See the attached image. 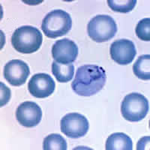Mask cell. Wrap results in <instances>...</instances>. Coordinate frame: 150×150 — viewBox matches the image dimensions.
Listing matches in <instances>:
<instances>
[{"label": "cell", "instance_id": "cell-7", "mask_svg": "<svg viewBox=\"0 0 150 150\" xmlns=\"http://www.w3.org/2000/svg\"><path fill=\"white\" fill-rule=\"evenodd\" d=\"M30 70L27 63L21 59H13L4 67V77L11 85L21 86L27 80Z\"/></svg>", "mask_w": 150, "mask_h": 150}, {"label": "cell", "instance_id": "cell-15", "mask_svg": "<svg viewBox=\"0 0 150 150\" xmlns=\"http://www.w3.org/2000/svg\"><path fill=\"white\" fill-rule=\"evenodd\" d=\"M43 149L44 150H66L67 143L60 134H51L44 140Z\"/></svg>", "mask_w": 150, "mask_h": 150}, {"label": "cell", "instance_id": "cell-3", "mask_svg": "<svg viewBox=\"0 0 150 150\" xmlns=\"http://www.w3.org/2000/svg\"><path fill=\"white\" fill-rule=\"evenodd\" d=\"M72 26L70 14L63 10L52 11L44 19L41 24V29L47 37L56 38L69 33Z\"/></svg>", "mask_w": 150, "mask_h": 150}, {"label": "cell", "instance_id": "cell-5", "mask_svg": "<svg viewBox=\"0 0 150 150\" xmlns=\"http://www.w3.org/2000/svg\"><path fill=\"white\" fill-rule=\"evenodd\" d=\"M87 33L96 42H105L114 37L117 33V25L110 16L97 15L88 23Z\"/></svg>", "mask_w": 150, "mask_h": 150}, {"label": "cell", "instance_id": "cell-14", "mask_svg": "<svg viewBox=\"0 0 150 150\" xmlns=\"http://www.w3.org/2000/svg\"><path fill=\"white\" fill-rule=\"evenodd\" d=\"M134 74L140 80L150 79V56L143 55L139 56L133 65Z\"/></svg>", "mask_w": 150, "mask_h": 150}, {"label": "cell", "instance_id": "cell-6", "mask_svg": "<svg viewBox=\"0 0 150 150\" xmlns=\"http://www.w3.org/2000/svg\"><path fill=\"white\" fill-rule=\"evenodd\" d=\"M62 132L72 139L85 136L89 128L86 118L80 113L71 112L65 115L60 122Z\"/></svg>", "mask_w": 150, "mask_h": 150}, {"label": "cell", "instance_id": "cell-17", "mask_svg": "<svg viewBox=\"0 0 150 150\" xmlns=\"http://www.w3.org/2000/svg\"><path fill=\"white\" fill-rule=\"evenodd\" d=\"M135 33L142 41H150V19L149 17L139 21L135 29Z\"/></svg>", "mask_w": 150, "mask_h": 150}, {"label": "cell", "instance_id": "cell-2", "mask_svg": "<svg viewBox=\"0 0 150 150\" xmlns=\"http://www.w3.org/2000/svg\"><path fill=\"white\" fill-rule=\"evenodd\" d=\"M43 36L39 29L32 26H23L14 31L11 37L13 47L21 53H33L41 47Z\"/></svg>", "mask_w": 150, "mask_h": 150}, {"label": "cell", "instance_id": "cell-11", "mask_svg": "<svg viewBox=\"0 0 150 150\" xmlns=\"http://www.w3.org/2000/svg\"><path fill=\"white\" fill-rule=\"evenodd\" d=\"M110 51L112 59L123 65L131 63L137 54L134 44L128 39L115 41L111 45Z\"/></svg>", "mask_w": 150, "mask_h": 150}, {"label": "cell", "instance_id": "cell-10", "mask_svg": "<svg viewBox=\"0 0 150 150\" xmlns=\"http://www.w3.org/2000/svg\"><path fill=\"white\" fill-rule=\"evenodd\" d=\"M56 83L47 74L39 73L33 75L28 84L32 96L38 98H45L53 93Z\"/></svg>", "mask_w": 150, "mask_h": 150}, {"label": "cell", "instance_id": "cell-12", "mask_svg": "<svg viewBox=\"0 0 150 150\" xmlns=\"http://www.w3.org/2000/svg\"><path fill=\"white\" fill-rule=\"evenodd\" d=\"M107 150H132L133 142L131 137L124 133H114L108 137L106 141Z\"/></svg>", "mask_w": 150, "mask_h": 150}, {"label": "cell", "instance_id": "cell-16", "mask_svg": "<svg viewBox=\"0 0 150 150\" xmlns=\"http://www.w3.org/2000/svg\"><path fill=\"white\" fill-rule=\"evenodd\" d=\"M108 6L113 11L119 13H128L134 8L136 0H108Z\"/></svg>", "mask_w": 150, "mask_h": 150}, {"label": "cell", "instance_id": "cell-1", "mask_svg": "<svg viewBox=\"0 0 150 150\" xmlns=\"http://www.w3.org/2000/svg\"><path fill=\"white\" fill-rule=\"evenodd\" d=\"M106 79L105 70L102 67L96 65H83L77 70L71 88L79 96L89 97L103 89Z\"/></svg>", "mask_w": 150, "mask_h": 150}, {"label": "cell", "instance_id": "cell-8", "mask_svg": "<svg viewBox=\"0 0 150 150\" xmlns=\"http://www.w3.org/2000/svg\"><path fill=\"white\" fill-rule=\"evenodd\" d=\"M78 52L77 45L68 38L56 41L52 47V56L54 61L64 65L74 62L78 56Z\"/></svg>", "mask_w": 150, "mask_h": 150}, {"label": "cell", "instance_id": "cell-13", "mask_svg": "<svg viewBox=\"0 0 150 150\" xmlns=\"http://www.w3.org/2000/svg\"><path fill=\"white\" fill-rule=\"evenodd\" d=\"M52 72L58 82L68 83L73 78L74 66L72 63L64 65L54 61L52 63Z\"/></svg>", "mask_w": 150, "mask_h": 150}, {"label": "cell", "instance_id": "cell-9", "mask_svg": "<svg viewBox=\"0 0 150 150\" xmlns=\"http://www.w3.org/2000/svg\"><path fill=\"white\" fill-rule=\"evenodd\" d=\"M42 111L39 105L33 101H25L19 105L16 111L17 120L23 126L33 128L39 124Z\"/></svg>", "mask_w": 150, "mask_h": 150}, {"label": "cell", "instance_id": "cell-4", "mask_svg": "<svg viewBox=\"0 0 150 150\" xmlns=\"http://www.w3.org/2000/svg\"><path fill=\"white\" fill-rule=\"evenodd\" d=\"M149 101L140 93L127 95L122 102V115L126 120L132 122H140L146 116L149 112Z\"/></svg>", "mask_w": 150, "mask_h": 150}]
</instances>
